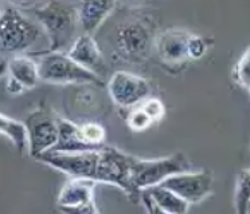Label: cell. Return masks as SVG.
I'll use <instances>...</instances> for the list:
<instances>
[{
    "instance_id": "6da1fadb",
    "label": "cell",
    "mask_w": 250,
    "mask_h": 214,
    "mask_svg": "<svg viewBox=\"0 0 250 214\" xmlns=\"http://www.w3.org/2000/svg\"><path fill=\"white\" fill-rule=\"evenodd\" d=\"M34 16L49 37L50 51H61L71 44L80 23L76 7L61 0H50L37 7Z\"/></svg>"
},
{
    "instance_id": "7a4b0ae2",
    "label": "cell",
    "mask_w": 250,
    "mask_h": 214,
    "mask_svg": "<svg viewBox=\"0 0 250 214\" xmlns=\"http://www.w3.org/2000/svg\"><path fill=\"white\" fill-rule=\"evenodd\" d=\"M42 27L23 15L17 7H6L0 15V54L19 55L35 44Z\"/></svg>"
},
{
    "instance_id": "3957f363",
    "label": "cell",
    "mask_w": 250,
    "mask_h": 214,
    "mask_svg": "<svg viewBox=\"0 0 250 214\" xmlns=\"http://www.w3.org/2000/svg\"><path fill=\"white\" fill-rule=\"evenodd\" d=\"M132 155L110 146L100 150L94 179L98 183L113 185L126 194L132 203L140 202V192L132 182Z\"/></svg>"
},
{
    "instance_id": "277c9868",
    "label": "cell",
    "mask_w": 250,
    "mask_h": 214,
    "mask_svg": "<svg viewBox=\"0 0 250 214\" xmlns=\"http://www.w3.org/2000/svg\"><path fill=\"white\" fill-rule=\"evenodd\" d=\"M39 79L51 85H101L103 80L92 71L74 62L67 53L50 51L41 56Z\"/></svg>"
},
{
    "instance_id": "5b68a950",
    "label": "cell",
    "mask_w": 250,
    "mask_h": 214,
    "mask_svg": "<svg viewBox=\"0 0 250 214\" xmlns=\"http://www.w3.org/2000/svg\"><path fill=\"white\" fill-rule=\"evenodd\" d=\"M131 170L132 182L140 192L142 189L162 183L169 176L192 170V163L188 157L182 151L153 160H143L132 155Z\"/></svg>"
},
{
    "instance_id": "8992f818",
    "label": "cell",
    "mask_w": 250,
    "mask_h": 214,
    "mask_svg": "<svg viewBox=\"0 0 250 214\" xmlns=\"http://www.w3.org/2000/svg\"><path fill=\"white\" fill-rule=\"evenodd\" d=\"M28 151L33 158H38L53 149L58 141V115L50 108L41 107L26 118Z\"/></svg>"
},
{
    "instance_id": "52a82bcc",
    "label": "cell",
    "mask_w": 250,
    "mask_h": 214,
    "mask_svg": "<svg viewBox=\"0 0 250 214\" xmlns=\"http://www.w3.org/2000/svg\"><path fill=\"white\" fill-rule=\"evenodd\" d=\"M116 48L128 60L146 58L153 43L152 30L142 20H128L121 23L114 34Z\"/></svg>"
},
{
    "instance_id": "ba28073f",
    "label": "cell",
    "mask_w": 250,
    "mask_h": 214,
    "mask_svg": "<svg viewBox=\"0 0 250 214\" xmlns=\"http://www.w3.org/2000/svg\"><path fill=\"white\" fill-rule=\"evenodd\" d=\"M97 181L92 178L71 177L61 187L57 198V205L62 212L77 214H96L98 213L97 205L94 201V190Z\"/></svg>"
},
{
    "instance_id": "9c48e42d",
    "label": "cell",
    "mask_w": 250,
    "mask_h": 214,
    "mask_svg": "<svg viewBox=\"0 0 250 214\" xmlns=\"http://www.w3.org/2000/svg\"><path fill=\"white\" fill-rule=\"evenodd\" d=\"M101 149L78 151V153L46 151L42 155H39L37 160L70 177H82V178L94 179Z\"/></svg>"
},
{
    "instance_id": "30bf717a",
    "label": "cell",
    "mask_w": 250,
    "mask_h": 214,
    "mask_svg": "<svg viewBox=\"0 0 250 214\" xmlns=\"http://www.w3.org/2000/svg\"><path fill=\"white\" fill-rule=\"evenodd\" d=\"M160 185L168 187L190 205H196L211 196L214 174L210 170H188L169 176Z\"/></svg>"
},
{
    "instance_id": "8fae6325",
    "label": "cell",
    "mask_w": 250,
    "mask_h": 214,
    "mask_svg": "<svg viewBox=\"0 0 250 214\" xmlns=\"http://www.w3.org/2000/svg\"><path fill=\"white\" fill-rule=\"evenodd\" d=\"M112 101L121 108H132L151 95V86L140 75L128 71H116L108 82Z\"/></svg>"
},
{
    "instance_id": "7c38bea8",
    "label": "cell",
    "mask_w": 250,
    "mask_h": 214,
    "mask_svg": "<svg viewBox=\"0 0 250 214\" xmlns=\"http://www.w3.org/2000/svg\"><path fill=\"white\" fill-rule=\"evenodd\" d=\"M192 32L172 28L162 32L155 42V50L159 59L164 64L180 66L185 64L188 56V40Z\"/></svg>"
},
{
    "instance_id": "4fadbf2b",
    "label": "cell",
    "mask_w": 250,
    "mask_h": 214,
    "mask_svg": "<svg viewBox=\"0 0 250 214\" xmlns=\"http://www.w3.org/2000/svg\"><path fill=\"white\" fill-rule=\"evenodd\" d=\"M140 202L149 213L185 214L190 209V203L179 197L175 192L163 185H153L140 190Z\"/></svg>"
},
{
    "instance_id": "5bb4252c",
    "label": "cell",
    "mask_w": 250,
    "mask_h": 214,
    "mask_svg": "<svg viewBox=\"0 0 250 214\" xmlns=\"http://www.w3.org/2000/svg\"><path fill=\"white\" fill-rule=\"evenodd\" d=\"M67 55L83 69L92 71L97 76L106 72L103 51L90 34H82L71 43Z\"/></svg>"
},
{
    "instance_id": "9a60e30c",
    "label": "cell",
    "mask_w": 250,
    "mask_h": 214,
    "mask_svg": "<svg viewBox=\"0 0 250 214\" xmlns=\"http://www.w3.org/2000/svg\"><path fill=\"white\" fill-rule=\"evenodd\" d=\"M117 0H80L78 20L85 34L96 32L116 7Z\"/></svg>"
},
{
    "instance_id": "2e32d148",
    "label": "cell",
    "mask_w": 250,
    "mask_h": 214,
    "mask_svg": "<svg viewBox=\"0 0 250 214\" xmlns=\"http://www.w3.org/2000/svg\"><path fill=\"white\" fill-rule=\"evenodd\" d=\"M98 149H101V147H94L83 141L81 128L78 125L66 118L58 117V141L50 151L78 153V151H89V150Z\"/></svg>"
},
{
    "instance_id": "e0dca14e",
    "label": "cell",
    "mask_w": 250,
    "mask_h": 214,
    "mask_svg": "<svg viewBox=\"0 0 250 214\" xmlns=\"http://www.w3.org/2000/svg\"><path fill=\"white\" fill-rule=\"evenodd\" d=\"M7 72L10 78L19 82L26 90L34 89L41 80L38 63L26 55H12L7 62Z\"/></svg>"
},
{
    "instance_id": "ac0fdd59",
    "label": "cell",
    "mask_w": 250,
    "mask_h": 214,
    "mask_svg": "<svg viewBox=\"0 0 250 214\" xmlns=\"http://www.w3.org/2000/svg\"><path fill=\"white\" fill-rule=\"evenodd\" d=\"M0 135H4L6 138L10 139L19 153H23L28 147L26 125L18 119L7 117L1 112H0Z\"/></svg>"
},
{
    "instance_id": "d6986e66",
    "label": "cell",
    "mask_w": 250,
    "mask_h": 214,
    "mask_svg": "<svg viewBox=\"0 0 250 214\" xmlns=\"http://www.w3.org/2000/svg\"><path fill=\"white\" fill-rule=\"evenodd\" d=\"M234 206L238 214L249 213L250 210V169H244L237 174Z\"/></svg>"
},
{
    "instance_id": "ffe728a7",
    "label": "cell",
    "mask_w": 250,
    "mask_h": 214,
    "mask_svg": "<svg viewBox=\"0 0 250 214\" xmlns=\"http://www.w3.org/2000/svg\"><path fill=\"white\" fill-rule=\"evenodd\" d=\"M234 82L244 90L250 92V47L242 54V56L233 70Z\"/></svg>"
},
{
    "instance_id": "44dd1931",
    "label": "cell",
    "mask_w": 250,
    "mask_h": 214,
    "mask_svg": "<svg viewBox=\"0 0 250 214\" xmlns=\"http://www.w3.org/2000/svg\"><path fill=\"white\" fill-rule=\"evenodd\" d=\"M125 122H126V126L135 133L146 131L152 125H155L152 122V119L148 117V114L143 110L140 105H137V107H132L129 114L125 117Z\"/></svg>"
},
{
    "instance_id": "7402d4cb",
    "label": "cell",
    "mask_w": 250,
    "mask_h": 214,
    "mask_svg": "<svg viewBox=\"0 0 250 214\" xmlns=\"http://www.w3.org/2000/svg\"><path fill=\"white\" fill-rule=\"evenodd\" d=\"M83 141L86 143L92 144L94 147H103L105 146L106 131L101 125L96 122H86L80 126Z\"/></svg>"
},
{
    "instance_id": "603a6c76",
    "label": "cell",
    "mask_w": 250,
    "mask_h": 214,
    "mask_svg": "<svg viewBox=\"0 0 250 214\" xmlns=\"http://www.w3.org/2000/svg\"><path fill=\"white\" fill-rule=\"evenodd\" d=\"M140 106H142L144 111L147 112L148 117L152 119L153 123L160 122L166 115V106L163 105V102L158 99V98L148 96L146 101H143L140 103Z\"/></svg>"
},
{
    "instance_id": "cb8c5ba5",
    "label": "cell",
    "mask_w": 250,
    "mask_h": 214,
    "mask_svg": "<svg viewBox=\"0 0 250 214\" xmlns=\"http://www.w3.org/2000/svg\"><path fill=\"white\" fill-rule=\"evenodd\" d=\"M210 47V40L206 37L198 36V35H191L188 40V56L190 59H201L206 55L207 50Z\"/></svg>"
},
{
    "instance_id": "d4e9b609",
    "label": "cell",
    "mask_w": 250,
    "mask_h": 214,
    "mask_svg": "<svg viewBox=\"0 0 250 214\" xmlns=\"http://www.w3.org/2000/svg\"><path fill=\"white\" fill-rule=\"evenodd\" d=\"M6 90L10 95H19V94L24 92L26 89H24L19 82H17L15 79H12V78L8 76V79H7V83H6Z\"/></svg>"
},
{
    "instance_id": "484cf974",
    "label": "cell",
    "mask_w": 250,
    "mask_h": 214,
    "mask_svg": "<svg viewBox=\"0 0 250 214\" xmlns=\"http://www.w3.org/2000/svg\"><path fill=\"white\" fill-rule=\"evenodd\" d=\"M14 7H33L38 3V0H8Z\"/></svg>"
},
{
    "instance_id": "4316f807",
    "label": "cell",
    "mask_w": 250,
    "mask_h": 214,
    "mask_svg": "<svg viewBox=\"0 0 250 214\" xmlns=\"http://www.w3.org/2000/svg\"><path fill=\"white\" fill-rule=\"evenodd\" d=\"M123 3L125 4H129V5H137V4H143V3H146L147 0H121Z\"/></svg>"
},
{
    "instance_id": "83f0119b",
    "label": "cell",
    "mask_w": 250,
    "mask_h": 214,
    "mask_svg": "<svg viewBox=\"0 0 250 214\" xmlns=\"http://www.w3.org/2000/svg\"><path fill=\"white\" fill-rule=\"evenodd\" d=\"M6 71H7V62H4V60H0V78L6 74Z\"/></svg>"
},
{
    "instance_id": "f1b7e54d",
    "label": "cell",
    "mask_w": 250,
    "mask_h": 214,
    "mask_svg": "<svg viewBox=\"0 0 250 214\" xmlns=\"http://www.w3.org/2000/svg\"><path fill=\"white\" fill-rule=\"evenodd\" d=\"M3 10H4V7H3V4H1V1H0V15H1Z\"/></svg>"
},
{
    "instance_id": "f546056e",
    "label": "cell",
    "mask_w": 250,
    "mask_h": 214,
    "mask_svg": "<svg viewBox=\"0 0 250 214\" xmlns=\"http://www.w3.org/2000/svg\"><path fill=\"white\" fill-rule=\"evenodd\" d=\"M0 60H3V59H1V58H0Z\"/></svg>"
}]
</instances>
